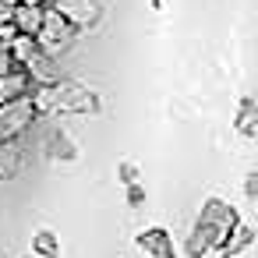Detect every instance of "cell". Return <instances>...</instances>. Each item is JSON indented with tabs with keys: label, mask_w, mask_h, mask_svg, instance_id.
Segmentation results:
<instances>
[{
	"label": "cell",
	"mask_w": 258,
	"mask_h": 258,
	"mask_svg": "<svg viewBox=\"0 0 258 258\" xmlns=\"http://www.w3.org/2000/svg\"><path fill=\"white\" fill-rule=\"evenodd\" d=\"M0 4H18V0H0Z\"/></svg>",
	"instance_id": "cell-18"
},
{
	"label": "cell",
	"mask_w": 258,
	"mask_h": 258,
	"mask_svg": "<svg viewBox=\"0 0 258 258\" xmlns=\"http://www.w3.org/2000/svg\"><path fill=\"white\" fill-rule=\"evenodd\" d=\"M138 177H142V173H138V163H135V159H120V163H117V180H120L124 187L135 184Z\"/></svg>",
	"instance_id": "cell-13"
},
{
	"label": "cell",
	"mask_w": 258,
	"mask_h": 258,
	"mask_svg": "<svg viewBox=\"0 0 258 258\" xmlns=\"http://www.w3.org/2000/svg\"><path fill=\"white\" fill-rule=\"evenodd\" d=\"M32 82L25 75V68H11L0 75V103H8V99H18V96H29Z\"/></svg>",
	"instance_id": "cell-9"
},
{
	"label": "cell",
	"mask_w": 258,
	"mask_h": 258,
	"mask_svg": "<svg viewBox=\"0 0 258 258\" xmlns=\"http://www.w3.org/2000/svg\"><path fill=\"white\" fill-rule=\"evenodd\" d=\"M244 195H247L251 202L258 198V170H251V173L244 177Z\"/></svg>",
	"instance_id": "cell-15"
},
{
	"label": "cell",
	"mask_w": 258,
	"mask_h": 258,
	"mask_svg": "<svg viewBox=\"0 0 258 258\" xmlns=\"http://www.w3.org/2000/svg\"><path fill=\"white\" fill-rule=\"evenodd\" d=\"M71 25L53 11V8H46L43 11V25H39V32H36V39H39V46H43V53L46 57H53L57 50H64L68 43H71Z\"/></svg>",
	"instance_id": "cell-3"
},
{
	"label": "cell",
	"mask_w": 258,
	"mask_h": 258,
	"mask_svg": "<svg viewBox=\"0 0 258 258\" xmlns=\"http://www.w3.org/2000/svg\"><path fill=\"white\" fill-rule=\"evenodd\" d=\"M43 11L46 4H15V15H11V25L25 36H36L39 25H43Z\"/></svg>",
	"instance_id": "cell-7"
},
{
	"label": "cell",
	"mask_w": 258,
	"mask_h": 258,
	"mask_svg": "<svg viewBox=\"0 0 258 258\" xmlns=\"http://www.w3.org/2000/svg\"><path fill=\"white\" fill-rule=\"evenodd\" d=\"M135 244H138V251H142L145 258H180V251H177V244H173V233H170L166 226H145V230L135 237Z\"/></svg>",
	"instance_id": "cell-4"
},
{
	"label": "cell",
	"mask_w": 258,
	"mask_h": 258,
	"mask_svg": "<svg viewBox=\"0 0 258 258\" xmlns=\"http://www.w3.org/2000/svg\"><path fill=\"white\" fill-rule=\"evenodd\" d=\"M233 127H237L244 138H254V135H258V103H254L251 96H244V99H240L237 117H233Z\"/></svg>",
	"instance_id": "cell-11"
},
{
	"label": "cell",
	"mask_w": 258,
	"mask_h": 258,
	"mask_svg": "<svg viewBox=\"0 0 258 258\" xmlns=\"http://www.w3.org/2000/svg\"><path fill=\"white\" fill-rule=\"evenodd\" d=\"M251 244H254V226L240 219V223H237V226L219 240V247H216V251H219L223 258H240L244 251H251Z\"/></svg>",
	"instance_id": "cell-6"
},
{
	"label": "cell",
	"mask_w": 258,
	"mask_h": 258,
	"mask_svg": "<svg viewBox=\"0 0 258 258\" xmlns=\"http://www.w3.org/2000/svg\"><path fill=\"white\" fill-rule=\"evenodd\" d=\"M50 159H60V163H75L78 159V149H75V142H71V135H53L50 138Z\"/></svg>",
	"instance_id": "cell-12"
},
{
	"label": "cell",
	"mask_w": 258,
	"mask_h": 258,
	"mask_svg": "<svg viewBox=\"0 0 258 258\" xmlns=\"http://www.w3.org/2000/svg\"><path fill=\"white\" fill-rule=\"evenodd\" d=\"M237 223H240V212H237L226 198H219V195L205 198V202H202V212H198V219H195V226H191V233H187V258H202V254L216 251L219 240H223Z\"/></svg>",
	"instance_id": "cell-1"
},
{
	"label": "cell",
	"mask_w": 258,
	"mask_h": 258,
	"mask_svg": "<svg viewBox=\"0 0 258 258\" xmlns=\"http://www.w3.org/2000/svg\"><path fill=\"white\" fill-rule=\"evenodd\" d=\"M22 258H32V254H22Z\"/></svg>",
	"instance_id": "cell-19"
},
{
	"label": "cell",
	"mask_w": 258,
	"mask_h": 258,
	"mask_svg": "<svg viewBox=\"0 0 258 258\" xmlns=\"http://www.w3.org/2000/svg\"><path fill=\"white\" fill-rule=\"evenodd\" d=\"M32 120H36V110L29 103V96H18V99L0 103V145H4V142H18L29 131Z\"/></svg>",
	"instance_id": "cell-2"
},
{
	"label": "cell",
	"mask_w": 258,
	"mask_h": 258,
	"mask_svg": "<svg viewBox=\"0 0 258 258\" xmlns=\"http://www.w3.org/2000/svg\"><path fill=\"white\" fill-rule=\"evenodd\" d=\"M127 205H131V209H142V205H145V187H142V180L127 184Z\"/></svg>",
	"instance_id": "cell-14"
},
{
	"label": "cell",
	"mask_w": 258,
	"mask_h": 258,
	"mask_svg": "<svg viewBox=\"0 0 258 258\" xmlns=\"http://www.w3.org/2000/svg\"><path fill=\"white\" fill-rule=\"evenodd\" d=\"M18 4H46V0H18Z\"/></svg>",
	"instance_id": "cell-17"
},
{
	"label": "cell",
	"mask_w": 258,
	"mask_h": 258,
	"mask_svg": "<svg viewBox=\"0 0 258 258\" xmlns=\"http://www.w3.org/2000/svg\"><path fill=\"white\" fill-rule=\"evenodd\" d=\"M11 68H15V60H11V53H8V43H0V75L11 71Z\"/></svg>",
	"instance_id": "cell-16"
},
{
	"label": "cell",
	"mask_w": 258,
	"mask_h": 258,
	"mask_svg": "<svg viewBox=\"0 0 258 258\" xmlns=\"http://www.w3.org/2000/svg\"><path fill=\"white\" fill-rule=\"evenodd\" d=\"M29 254H32V258H64V254H60V237H57L50 226L36 230V233H32V247H29Z\"/></svg>",
	"instance_id": "cell-10"
},
{
	"label": "cell",
	"mask_w": 258,
	"mask_h": 258,
	"mask_svg": "<svg viewBox=\"0 0 258 258\" xmlns=\"http://www.w3.org/2000/svg\"><path fill=\"white\" fill-rule=\"evenodd\" d=\"M53 11L71 25V32H89V25H96V18H99L96 0H57Z\"/></svg>",
	"instance_id": "cell-5"
},
{
	"label": "cell",
	"mask_w": 258,
	"mask_h": 258,
	"mask_svg": "<svg viewBox=\"0 0 258 258\" xmlns=\"http://www.w3.org/2000/svg\"><path fill=\"white\" fill-rule=\"evenodd\" d=\"M8 53H11V60L15 64H32V60H39V57H46L43 53V46H39V39L36 36H25V32H18L11 43H8Z\"/></svg>",
	"instance_id": "cell-8"
}]
</instances>
